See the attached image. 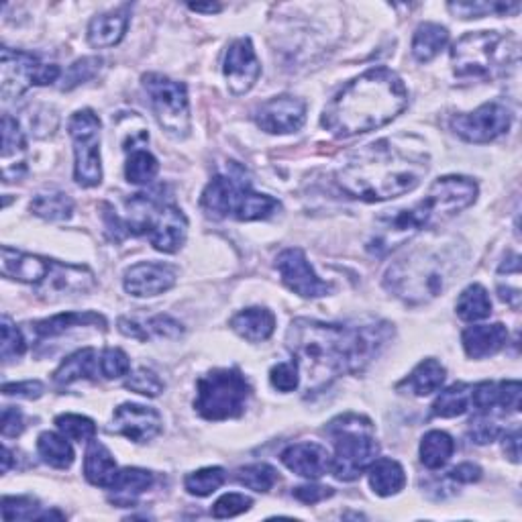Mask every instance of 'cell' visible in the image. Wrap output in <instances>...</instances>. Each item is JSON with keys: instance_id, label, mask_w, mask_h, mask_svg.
I'll list each match as a JSON object with an SVG mask.
<instances>
[{"instance_id": "6da1fadb", "label": "cell", "mask_w": 522, "mask_h": 522, "mask_svg": "<svg viewBox=\"0 0 522 522\" xmlns=\"http://www.w3.org/2000/svg\"><path fill=\"white\" fill-rule=\"evenodd\" d=\"M394 335L390 323L337 325L315 319H294L286 347L296 359L308 392H321L341 376L361 374L382 353Z\"/></svg>"}, {"instance_id": "7a4b0ae2", "label": "cell", "mask_w": 522, "mask_h": 522, "mask_svg": "<svg viewBox=\"0 0 522 522\" xmlns=\"http://www.w3.org/2000/svg\"><path fill=\"white\" fill-rule=\"evenodd\" d=\"M427 172L429 155L425 151L380 139L351 155L337 172V184L349 198L384 202L419 188Z\"/></svg>"}, {"instance_id": "3957f363", "label": "cell", "mask_w": 522, "mask_h": 522, "mask_svg": "<svg viewBox=\"0 0 522 522\" xmlns=\"http://www.w3.org/2000/svg\"><path fill=\"white\" fill-rule=\"evenodd\" d=\"M408 107V90L390 68H372L351 80L327 104L321 125L339 139L357 137L392 123Z\"/></svg>"}, {"instance_id": "277c9868", "label": "cell", "mask_w": 522, "mask_h": 522, "mask_svg": "<svg viewBox=\"0 0 522 522\" xmlns=\"http://www.w3.org/2000/svg\"><path fill=\"white\" fill-rule=\"evenodd\" d=\"M476 198V180L467 176L437 178L419 202L380 215L374 223V231L368 243H365V249L374 257H386L425 229L453 219L465 208L472 206Z\"/></svg>"}, {"instance_id": "5b68a950", "label": "cell", "mask_w": 522, "mask_h": 522, "mask_svg": "<svg viewBox=\"0 0 522 522\" xmlns=\"http://www.w3.org/2000/svg\"><path fill=\"white\" fill-rule=\"evenodd\" d=\"M467 245L453 237L412 245L386 270L384 288L410 306L439 298L467 264Z\"/></svg>"}, {"instance_id": "8992f818", "label": "cell", "mask_w": 522, "mask_h": 522, "mask_svg": "<svg viewBox=\"0 0 522 522\" xmlns=\"http://www.w3.org/2000/svg\"><path fill=\"white\" fill-rule=\"evenodd\" d=\"M200 208L208 219L215 221H266L280 211L282 204L270 194L255 192L245 172L233 166V172L219 174L206 184L200 196Z\"/></svg>"}, {"instance_id": "52a82bcc", "label": "cell", "mask_w": 522, "mask_h": 522, "mask_svg": "<svg viewBox=\"0 0 522 522\" xmlns=\"http://www.w3.org/2000/svg\"><path fill=\"white\" fill-rule=\"evenodd\" d=\"M325 431L333 439L331 472L339 482H355L380 455V443L368 416L341 414Z\"/></svg>"}, {"instance_id": "ba28073f", "label": "cell", "mask_w": 522, "mask_h": 522, "mask_svg": "<svg viewBox=\"0 0 522 522\" xmlns=\"http://www.w3.org/2000/svg\"><path fill=\"white\" fill-rule=\"evenodd\" d=\"M516 41L498 31H472L451 49L453 72L459 78L490 80L516 64Z\"/></svg>"}, {"instance_id": "9c48e42d", "label": "cell", "mask_w": 522, "mask_h": 522, "mask_svg": "<svg viewBox=\"0 0 522 522\" xmlns=\"http://www.w3.org/2000/svg\"><path fill=\"white\" fill-rule=\"evenodd\" d=\"M249 396L251 386L237 368L213 370L196 382L194 410L204 421L239 419Z\"/></svg>"}, {"instance_id": "30bf717a", "label": "cell", "mask_w": 522, "mask_h": 522, "mask_svg": "<svg viewBox=\"0 0 522 522\" xmlns=\"http://www.w3.org/2000/svg\"><path fill=\"white\" fill-rule=\"evenodd\" d=\"M141 84L149 96L151 111L164 133L178 141L186 139L190 135V102L186 86L153 72L143 74Z\"/></svg>"}, {"instance_id": "8fae6325", "label": "cell", "mask_w": 522, "mask_h": 522, "mask_svg": "<svg viewBox=\"0 0 522 522\" xmlns=\"http://www.w3.org/2000/svg\"><path fill=\"white\" fill-rule=\"evenodd\" d=\"M60 78V66L43 64L29 51L11 47H3L0 51V82H3V98L7 102L23 96L33 86H49Z\"/></svg>"}, {"instance_id": "7c38bea8", "label": "cell", "mask_w": 522, "mask_h": 522, "mask_svg": "<svg viewBox=\"0 0 522 522\" xmlns=\"http://www.w3.org/2000/svg\"><path fill=\"white\" fill-rule=\"evenodd\" d=\"M74 141V180L84 188H94L102 182L100 160V119L92 109H82L68 123Z\"/></svg>"}, {"instance_id": "4fadbf2b", "label": "cell", "mask_w": 522, "mask_h": 522, "mask_svg": "<svg viewBox=\"0 0 522 522\" xmlns=\"http://www.w3.org/2000/svg\"><path fill=\"white\" fill-rule=\"evenodd\" d=\"M451 131L467 143H490L512 125V113L500 100L482 104L474 113H457L449 121Z\"/></svg>"}, {"instance_id": "5bb4252c", "label": "cell", "mask_w": 522, "mask_h": 522, "mask_svg": "<svg viewBox=\"0 0 522 522\" xmlns=\"http://www.w3.org/2000/svg\"><path fill=\"white\" fill-rule=\"evenodd\" d=\"M276 270L280 272L286 288L302 298H323L333 290L331 284L321 280L312 270L306 253L300 247L284 249L276 257Z\"/></svg>"}, {"instance_id": "9a60e30c", "label": "cell", "mask_w": 522, "mask_h": 522, "mask_svg": "<svg viewBox=\"0 0 522 522\" xmlns=\"http://www.w3.org/2000/svg\"><path fill=\"white\" fill-rule=\"evenodd\" d=\"M255 123L270 135L296 133L306 123V102L292 94L274 96L255 111Z\"/></svg>"}, {"instance_id": "2e32d148", "label": "cell", "mask_w": 522, "mask_h": 522, "mask_svg": "<svg viewBox=\"0 0 522 522\" xmlns=\"http://www.w3.org/2000/svg\"><path fill=\"white\" fill-rule=\"evenodd\" d=\"M188 235V219L172 202H160L155 213L151 215L149 227H147V239L162 253H176L184 247Z\"/></svg>"}, {"instance_id": "e0dca14e", "label": "cell", "mask_w": 522, "mask_h": 522, "mask_svg": "<svg viewBox=\"0 0 522 522\" xmlns=\"http://www.w3.org/2000/svg\"><path fill=\"white\" fill-rule=\"evenodd\" d=\"M223 74L229 92L235 96L247 94L257 84L261 76V64L255 56V49L249 37H239L229 45L225 54Z\"/></svg>"}, {"instance_id": "ac0fdd59", "label": "cell", "mask_w": 522, "mask_h": 522, "mask_svg": "<svg viewBox=\"0 0 522 522\" xmlns=\"http://www.w3.org/2000/svg\"><path fill=\"white\" fill-rule=\"evenodd\" d=\"M113 433L127 437L133 443H149L164 431L162 414L143 404L125 402L113 412Z\"/></svg>"}, {"instance_id": "d6986e66", "label": "cell", "mask_w": 522, "mask_h": 522, "mask_svg": "<svg viewBox=\"0 0 522 522\" xmlns=\"http://www.w3.org/2000/svg\"><path fill=\"white\" fill-rule=\"evenodd\" d=\"M178 282V268L164 261H141L125 270L123 286L135 298H151L172 290Z\"/></svg>"}, {"instance_id": "ffe728a7", "label": "cell", "mask_w": 522, "mask_h": 522, "mask_svg": "<svg viewBox=\"0 0 522 522\" xmlns=\"http://www.w3.org/2000/svg\"><path fill=\"white\" fill-rule=\"evenodd\" d=\"M94 284H96V276L90 268L62 264V261L54 259V266H51L49 276L39 288H35V292L45 300H58L64 296L84 294L92 290Z\"/></svg>"}, {"instance_id": "44dd1931", "label": "cell", "mask_w": 522, "mask_h": 522, "mask_svg": "<svg viewBox=\"0 0 522 522\" xmlns=\"http://www.w3.org/2000/svg\"><path fill=\"white\" fill-rule=\"evenodd\" d=\"M282 463L300 478L306 480H319L327 472H331V455L327 447L312 443V441H302L288 445L282 455Z\"/></svg>"}, {"instance_id": "7402d4cb", "label": "cell", "mask_w": 522, "mask_h": 522, "mask_svg": "<svg viewBox=\"0 0 522 522\" xmlns=\"http://www.w3.org/2000/svg\"><path fill=\"white\" fill-rule=\"evenodd\" d=\"M54 266V259H47L33 253H23L11 247H3V257H0V272L5 278L17 280L21 284H29L39 288Z\"/></svg>"}, {"instance_id": "603a6c76", "label": "cell", "mask_w": 522, "mask_h": 522, "mask_svg": "<svg viewBox=\"0 0 522 522\" xmlns=\"http://www.w3.org/2000/svg\"><path fill=\"white\" fill-rule=\"evenodd\" d=\"M76 327L107 329V319L98 315V312H92V310L60 312V315L31 323L29 331L35 337V341H45V339H56V337H60V335L68 333L70 329H76Z\"/></svg>"}, {"instance_id": "cb8c5ba5", "label": "cell", "mask_w": 522, "mask_h": 522, "mask_svg": "<svg viewBox=\"0 0 522 522\" xmlns=\"http://www.w3.org/2000/svg\"><path fill=\"white\" fill-rule=\"evenodd\" d=\"M131 21V7H119L115 11L96 15L88 25V43L96 49L115 47L123 41Z\"/></svg>"}, {"instance_id": "d4e9b609", "label": "cell", "mask_w": 522, "mask_h": 522, "mask_svg": "<svg viewBox=\"0 0 522 522\" xmlns=\"http://www.w3.org/2000/svg\"><path fill=\"white\" fill-rule=\"evenodd\" d=\"M461 343L467 353V357L472 359H484L490 355H496L502 351L508 343V329L502 323L494 325H474L467 327L461 333Z\"/></svg>"}, {"instance_id": "484cf974", "label": "cell", "mask_w": 522, "mask_h": 522, "mask_svg": "<svg viewBox=\"0 0 522 522\" xmlns=\"http://www.w3.org/2000/svg\"><path fill=\"white\" fill-rule=\"evenodd\" d=\"M231 329L249 343H264L276 331V315L270 308L251 306L239 310L237 315L229 321Z\"/></svg>"}, {"instance_id": "4316f807", "label": "cell", "mask_w": 522, "mask_h": 522, "mask_svg": "<svg viewBox=\"0 0 522 522\" xmlns=\"http://www.w3.org/2000/svg\"><path fill=\"white\" fill-rule=\"evenodd\" d=\"M119 472L121 469H119L113 453L96 439L88 441V449L84 455V478L92 486L111 490Z\"/></svg>"}, {"instance_id": "83f0119b", "label": "cell", "mask_w": 522, "mask_h": 522, "mask_svg": "<svg viewBox=\"0 0 522 522\" xmlns=\"http://www.w3.org/2000/svg\"><path fill=\"white\" fill-rule=\"evenodd\" d=\"M25 151H27V139L25 131L21 129V123L5 115L3 117V166H5V182L17 180L25 172Z\"/></svg>"}, {"instance_id": "f1b7e54d", "label": "cell", "mask_w": 522, "mask_h": 522, "mask_svg": "<svg viewBox=\"0 0 522 522\" xmlns=\"http://www.w3.org/2000/svg\"><path fill=\"white\" fill-rule=\"evenodd\" d=\"M100 376V355L96 349L86 347L68 355L60 368L54 372V382L58 386H72L82 380H96Z\"/></svg>"}, {"instance_id": "f546056e", "label": "cell", "mask_w": 522, "mask_h": 522, "mask_svg": "<svg viewBox=\"0 0 522 522\" xmlns=\"http://www.w3.org/2000/svg\"><path fill=\"white\" fill-rule=\"evenodd\" d=\"M119 331L131 339L147 341L149 337H166V339H180L184 335L182 323H178L170 315H155L145 323L129 317L119 319Z\"/></svg>"}, {"instance_id": "4dcf8cb0", "label": "cell", "mask_w": 522, "mask_h": 522, "mask_svg": "<svg viewBox=\"0 0 522 522\" xmlns=\"http://www.w3.org/2000/svg\"><path fill=\"white\" fill-rule=\"evenodd\" d=\"M447 370L435 359H423L416 368L398 384V390H408L414 396H429L443 388Z\"/></svg>"}, {"instance_id": "1f68e13d", "label": "cell", "mask_w": 522, "mask_h": 522, "mask_svg": "<svg viewBox=\"0 0 522 522\" xmlns=\"http://www.w3.org/2000/svg\"><path fill=\"white\" fill-rule=\"evenodd\" d=\"M153 486V474L141 467H125L119 472L113 488H111V502L127 508L135 506L141 494H145Z\"/></svg>"}, {"instance_id": "d6a6232c", "label": "cell", "mask_w": 522, "mask_h": 522, "mask_svg": "<svg viewBox=\"0 0 522 522\" xmlns=\"http://www.w3.org/2000/svg\"><path fill=\"white\" fill-rule=\"evenodd\" d=\"M368 480L372 490L382 496L390 498L404 490L406 486V472L404 467L390 457H380L368 467Z\"/></svg>"}, {"instance_id": "836d02e7", "label": "cell", "mask_w": 522, "mask_h": 522, "mask_svg": "<svg viewBox=\"0 0 522 522\" xmlns=\"http://www.w3.org/2000/svg\"><path fill=\"white\" fill-rule=\"evenodd\" d=\"M449 43V31L439 23H423L412 37V56L416 62H433Z\"/></svg>"}, {"instance_id": "e575fe53", "label": "cell", "mask_w": 522, "mask_h": 522, "mask_svg": "<svg viewBox=\"0 0 522 522\" xmlns=\"http://www.w3.org/2000/svg\"><path fill=\"white\" fill-rule=\"evenodd\" d=\"M31 213L45 221H70L74 215V200L60 190H47L33 196Z\"/></svg>"}, {"instance_id": "d590c367", "label": "cell", "mask_w": 522, "mask_h": 522, "mask_svg": "<svg viewBox=\"0 0 522 522\" xmlns=\"http://www.w3.org/2000/svg\"><path fill=\"white\" fill-rule=\"evenodd\" d=\"M457 317L465 323L484 321L492 315V300L482 284H469L457 298Z\"/></svg>"}, {"instance_id": "8d00e7d4", "label": "cell", "mask_w": 522, "mask_h": 522, "mask_svg": "<svg viewBox=\"0 0 522 522\" xmlns=\"http://www.w3.org/2000/svg\"><path fill=\"white\" fill-rule=\"evenodd\" d=\"M469 406H472V386L459 382L445 388L435 398L431 406V414L437 416V419H455V416L465 414Z\"/></svg>"}, {"instance_id": "74e56055", "label": "cell", "mask_w": 522, "mask_h": 522, "mask_svg": "<svg viewBox=\"0 0 522 522\" xmlns=\"http://www.w3.org/2000/svg\"><path fill=\"white\" fill-rule=\"evenodd\" d=\"M37 453L43 459V463H47L54 469H68V467H72V463L76 459L74 449L68 443V437L51 433V431H45L39 435Z\"/></svg>"}, {"instance_id": "f35d334b", "label": "cell", "mask_w": 522, "mask_h": 522, "mask_svg": "<svg viewBox=\"0 0 522 522\" xmlns=\"http://www.w3.org/2000/svg\"><path fill=\"white\" fill-rule=\"evenodd\" d=\"M421 461L427 469H441L455 453V441L445 431H429L421 441Z\"/></svg>"}, {"instance_id": "ab89813d", "label": "cell", "mask_w": 522, "mask_h": 522, "mask_svg": "<svg viewBox=\"0 0 522 522\" xmlns=\"http://www.w3.org/2000/svg\"><path fill=\"white\" fill-rule=\"evenodd\" d=\"M158 172H160V162L153 153H149L147 149H141V147H135L129 151V158L125 164V178L129 184L147 186L155 180Z\"/></svg>"}, {"instance_id": "60d3db41", "label": "cell", "mask_w": 522, "mask_h": 522, "mask_svg": "<svg viewBox=\"0 0 522 522\" xmlns=\"http://www.w3.org/2000/svg\"><path fill=\"white\" fill-rule=\"evenodd\" d=\"M227 480L223 467H202L198 472H192L184 480V488L190 496L204 498L215 494Z\"/></svg>"}, {"instance_id": "b9f144b4", "label": "cell", "mask_w": 522, "mask_h": 522, "mask_svg": "<svg viewBox=\"0 0 522 522\" xmlns=\"http://www.w3.org/2000/svg\"><path fill=\"white\" fill-rule=\"evenodd\" d=\"M235 480L253 492L266 494L276 486L278 472L268 463H253V465H245V467L237 469Z\"/></svg>"}, {"instance_id": "7bdbcfd3", "label": "cell", "mask_w": 522, "mask_h": 522, "mask_svg": "<svg viewBox=\"0 0 522 522\" xmlns=\"http://www.w3.org/2000/svg\"><path fill=\"white\" fill-rule=\"evenodd\" d=\"M504 433L502 423L496 416V412H478L467 427V437L472 439L476 445H488L494 443Z\"/></svg>"}, {"instance_id": "ee69618b", "label": "cell", "mask_w": 522, "mask_h": 522, "mask_svg": "<svg viewBox=\"0 0 522 522\" xmlns=\"http://www.w3.org/2000/svg\"><path fill=\"white\" fill-rule=\"evenodd\" d=\"M56 427L64 437H68L70 441H76V443H82V441L88 443L96 437L94 421L82 414H72V412L60 414V416H56Z\"/></svg>"}, {"instance_id": "f6af8a7d", "label": "cell", "mask_w": 522, "mask_h": 522, "mask_svg": "<svg viewBox=\"0 0 522 522\" xmlns=\"http://www.w3.org/2000/svg\"><path fill=\"white\" fill-rule=\"evenodd\" d=\"M520 3H449V11L461 19H480L488 15L518 13Z\"/></svg>"}, {"instance_id": "bcb514c9", "label": "cell", "mask_w": 522, "mask_h": 522, "mask_svg": "<svg viewBox=\"0 0 522 522\" xmlns=\"http://www.w3.org/2000/svg\"><path fill=\"white\" fill-rule=\"evenodd\" d=\"M131 374V359L119 347H107L100 353V376L104 380H119Z\"/></svg>"}, {"instance_id": "7dc6e473", "label": "cell", "mask_w": 522, "mask_h": 522, "mask_svg": "<svg viewBox=\"0 0 522 522\" xmlns=\"http://www.w3.org/2000/svg\"><path fill=\"white\" fill-rule=\"evenodd\" d=\"M125 388L147 398H158L166 390V384L153 370L139 368L133 374H129V378L125 380Z\"/></svg>"}, {"instance_id": "c3c4849f", "label": "cell", "mask_w": 522, "mask_h": 522, "mask_svg": "<svg viewBox=\"0 0 522 522\" xmlns=\"http://www.w3.org/2000/svg\"><path fill=\"white\" fill-rule=\"evenodd\" d=\"M41 506L31 496H5L3 518L9 520H39Z\"/></svg>"}, {"instance_id": "681fc988", "label": "cell", "mask_w": 522, "mask_h": 522, "mask_svg": "<svg viewBox=\"0 0 522 522\" xmlns=\"http://www.w3.org/2000/svg\"><path fill=\"white\" fill-rule=\"evenodd\" d=\"M102 68V60L100 58H82L78 62H74L66 74L62 76V90H74L76 86L90 82Z\"/></svg>"}, {"instance_id": "f907efd6", "label": "cell", "mask_w": 522, "mask_h": 522, "mask_svg": "<svg viewBox=\"0 0 522 522\" xmlns=\"http://www.w3.org/2000/svg\"><path fill=\"white\" fill-rule=\"evenodd\" d=\"M0 327H3V345H0V349H3V361L11 363V361L23 357V353L27 351V341H25V335L21 333V329L17 325H13V321L9 317H3Z\"/></svg>"}, {"instance_id": "816d5d0a", "label": "cell", "mask_w": 522, "mask_h": 522, "mask_svg": "<svg viewBox=\"0 0 522 522\" xmlns=\"http://www.w3.org/2000/svg\"><path fill=\"white\" fill-rule=\"evenodd\" d=\"M270 382L278 392H294L300 386V370L296 361H284L274 365L270 372Z\"/></svg>"}, {"instance_id": "f5cc1de1", "label": "cell", "mask_w": 522, "mask_h": 522, "mask_svg": "<svg viewBox=\"0 0 522 522\" xmlns=\"http://www.w3.org/2000/svg\"><path fill=\"white\" fill-rule=\"evenodd\" d=\"M251 506H253V500L249 496L239 494V492H229V494H223L213 504L211 512L215 518H233V516L247 512Z\"/></svg>"}, {"instance_id": "db71d44e", "label": "cell", "mask_w": 522, "mask_h": 522, "mask_svg": "<svg viewBox=\"0 0 522 522\" xmlns=\"http://www.w3.org/2000/svg\"><path fill=\"white\" fill-rule=\"evenodd\" d=\"M335 494L333 488L329 486H317V484H306V486H296L292 490V496L302 502V504H319Z\"/></svg>"}, {"instance_id": "11a10c76", "label": "cell", "mask_w": 522, "mask_h": 522, "mask_svg": "<svg viewBox=\"0 0 522 522\" xmlns=\"http://www.w3.org/2000/svg\"><path fill=\"white\" fill-rule=\"evenodd\" d=\"M500 386V408L502 412H518L520 410V382L518 380H504L498 382Z\"/></svg>"}, {"instance_id": "9f6ffc18", "label": "cell", "mask_w": 522, "mask_h": 522, "mask_svg": "<svg viewBox=\"0 0 522 522\" xmlns=\"http://www.w3.org/2000/svg\"><path fill=\"white\" fill-rule=\"evenodd\" d=\"M0 431H3L5 439H13L19 437L25 431V419L19 408L15 406H7L3 410V425H0Z\"/></svg>"}, {"instance_id": "6f0895ef", "label": "cell", "mask_w": 522, "mask_h": 522, "mask_svg": "<svg viewBox=\"0 0 522 522\" xmlns=\"http://www.w3.org/2000/svg\"><path fill=\"white\" fill-rule=\"evenodd\" d=\"M43 392H45V386L39 380H27V382H15V384L3 386L5 396H17V398H27V400H35V398L43 396Z\"/></svg>"}, {"instance_id": "680465c9", "label": "cell", "mask_w": 522, "mask_h": 522, "mask_svg": "<svg viewBox=\"0 0 522 522\" xmlns=\"http://www.w3.org/2000/svg\"><path fill=\"white\" fill-rule=\"evenodd\" d=\"M449 478L459 484H474L482 478V467L476 463H459L449 472Z\"/></svg>"}, {"instance_id": "91938a15", "label": "cell", "mask_w": 522, "mask_h": 522, "mask_svg": "<svg viewBox=\"0 0 522 522\" xmlns=\"http://www.w3.org/2000/svg\"><path fill=\"white\" fill-rule=\"evenodd\" d=\"M504 435V453L512 463L520 461V429L514 427L512 431L502 433Z\"/></svg>"}, {"instance_id": "94428289", "label": "cell", "mask_w": 522, "mask_h": 522, "mask_svg": "<svg viewBox=\"0 0 522 522\" xmlns=\"http://www.w3.org/2000/svg\"><path fill=\"white\" fill-rule=\"evenodd\" d=\"M188 9L194 11V13H206V15H215V13H221V11H223V7H221V5H215V3H208V5L196 3V5H188Z\"/></svg>"}, {"instance_id": "6125c7cd", "label": "cell", "mask_w": 522, "mask_h": 522, "mask_svg": "<svg viewBox=\"0 0 522 522\" xmlns=\"http://www.w3.org/2000/svg\"><path fill=\"white\" fill-rule=\"evenodd\" d=\"M13 453H11V449L5 445L3 447V474H7L9 472V469H11V463H13Z\"/></svg>"}]
</instances>
